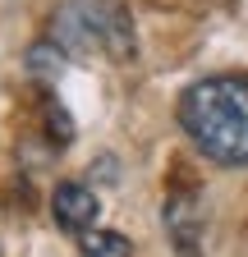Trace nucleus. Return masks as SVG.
Here are the masks:
<instances>
[{
    "label": "nucleus",
    "mask_w": 248,
    "mask_h": 257,
    "mask_svg": "<svg viewBox=\"0 0 248 257\" xmlns=\"http://www.w3.org/2000/svg\"><path fill=\"white\" fill-rule=\"evenodd\" d=\"M134 243L115 230H83V257H129Z\"/></svg>",
    "instance_id": "obj_5"
},
{
    "label": "nucleus",
    "mask_w": 248,
    "mask_h": 257,
    "mask_svg": "<svg viewBox=\"0 0 248 257\" xmlns=\"http://www.w3.org/2000/svg\"><path fill=\"white\" fill-rule=\"evenodd\" d=\"M179 128L216 166H248V78L216 74L179 96Z\"/></svg>",
    "instance_id": "obj_1"
},
{
    "label": "nucleus",
    "mask_w": 248,
    "mask_h": 257,
    "mask_svg": "<svg viewBox=\"0 0 248 257\" xmlns=\"http://www.w3.org/2000/svg\"><path fill=\"white\" fill-rule=\"evenodd\" d=\"M51 211H55V225H60V230L83 234V230L97 225L101 202H97V193H92L87 184H60V188L51 193Z\"/></svg>",
    "instance_id": "obj_4"
},
{
    "label": "nucleus",
    "mask_w": 248,
    "mask_h": 257,
    "mask_svg": "<svg viewBox=\"0 0 248 257\" xmlns=\"http://www.w3.org/2000/svg\"><path fill=\"white\" fill-rule=\"evenodd\" d=\"M55 42L65 51H106L110 60L129 64L138 51L129 10L119 0H65L55 14Z\"/></svg>",
    "instance_id": "obj_2"
},
{
    "label": "nucleus",
    "mask_w": 248,
    "mask_h": 257,
    "mask_svg": "<svg viewBox=\"0 0 248 257\" xmlns=\"http://www.w3.org/2000/svg\"><path fill=\"white\" fill-rule=\"evenodd\" d=\"M46 128H51V143H60V147L74 143V119L60 110L55 101H46Z\"/></svg>",
    "instance_id": "obj_7"
},
{
    "label": "nucleus",
    "mask_w": 248,
    "mask_h": 257,
    "mask_svg": "<svg viewBox=\"0 0 248 257\" xmlns=\"http://www.w3.org/2000/svg\"><path fill=\"white\" fill-rule=\"evenodd\" d=\"M65 46L60 42H37L33 51H28V74H37V78H55L60 69H65Z\"/></svg>",
    "instance_id": "obj_6"
},
{
    "label": "nucleus",
    "mask_w": 248,
    "mask_h": 257,
    "mask_svg": "<svg viewBox=\"0 0 248 257\" xmlns=\"http://www.w3.org/2000/svg\"><path fill=\"white\" fill-rule=\"evenodd\" d=\"M166 239L179 257H202V230H207V211H202V198L198 188H175L166 198Z\"/></svg>",
    "instance_id": "obj_3"
}]
</instances>
